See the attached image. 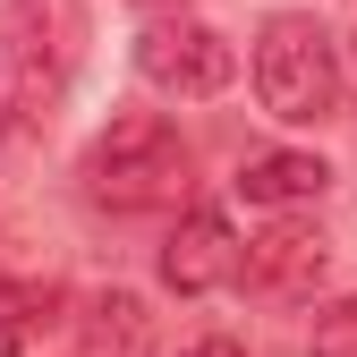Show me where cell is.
<instances>
[{"label": "cell", "mask_w": 357, "mask_h": 357, "mask_svg": "<svg viewBox=\"0 0 357 357\" xmlns=\"http://www.w3.org/2000/svg\"><path fill=\"white\" fill-rule=\"evenodd\" d=\"M77 178H85V196L111 204V213H162V204L188 196V137H178L162 111H128V119H111L102 137L85 145Z\"/></svg>", "instance_id": "obj_1"}, {"label": "cell", "mask_w": 357, "mask_h": 357, "mask_svg": "<svg viewBox=\"0 0 357 357\" xmlns=\"http://www.w3.org/2000/svg\"><path fill=\"white\" fill-rule=\"evenodd\" d=\"M340 85H349V68H340V43H332L324 17H306V9L264 17V34H255V94H264V111L281 128H324L340 111Z\"/></svg>", "instance_id": "obj_2"}, {"label": "cell", "mask_w": 357, "mask_h": 357, "mask_svg": "<svg viewBox=\"0 0 357 357\" xmlns=\"http://www.w3.org/2000/svg\"><path fill=\"white\" fill-rule=\"evenodd\" d=\"M60 102V34L43 9L0 17V145H26Z\"/></svg>", "instance_id": "obj_3"}, {"label": "cell", "mask_w": 357, "mask_h": 357, "mask_svg": "<svg viewBox=\"0 0 357 357\" xmlns=\"http://www.w3.org/2000/svg\"><path fill=\"white\" fill-rule=\"evenodd\" d=\"M137 77L153 85V94L204 102V94H221V85L238 77V52H230V43H221L204 17H178V9H162V17L137 34Z\"/></svg>", "instance_id": "obj_4"}, {"label": "cell", "mask_w": 357, "mask_h": 357, "mask_svg": "<svg viewBox=\"0 0 357 357\" xmlns=\"http://www.w3.org/2000/svg\"><path fill=\"white\" fill-rule=\"evenodd\" d=\"M332 273V238L315 230V221H273L264 238L238 247V281L255 298H315Z\"/></svg>", "instance_id": "obj_5"}, {"label": "cell", "mask_w": 357, "mask_h": 357, "mask_svg": "<svg viewBox=\"0 0 357 357\" xmlns=\"http://www.w3.org/2000/svg\"><path fill=\"white\" fill-rule=\"evenodd\" d=\"M238 281V230L221 213H178L162 238V289L170 298H213Z\"/></svg>", "instance_id": "obj_6"}, {"label": "cell", "mask_w": 357, "mask_h": 357, "mask_svg": "<svg viewBox=\"0 0 357 357\" xmlns=\"http://www.w3.org/2000/svg\"><path fill=\"white\" fill-rule=\"evenodd\" d=\"M230 188L247 196V204H264V213H298V204H315L324 188H332V170H324V153H247L238 162V178Z\"/></svg>", "instance_id": "obj_7"}, {"label": "cell", "mask_w": 357, "mask_h": 357, "mask_svg": "<svg viewBox=\"0 0 357 357\" xmlns=\"http://www.w3.org/2000/svg\"><path fill=\"white\" fill-rule=\"evenodd\" d=\"M77 340H85V357H145L153 349V315H145L137 289H94L85 315H77Z\"/></svg>", "instance_id": "obj_8"}, {"label": "cell", "mask_w": 357, "mask_h": 357, "mask_svg": "<svg viewBox=\"0 0 357 357\" xmlns=\"http://www.w3.org/2000/svg\"><path fill=\"white\" fill-rule=\"evenodd\" d=\"M306 357H357V289H349V298H332L324 315H315V332H306Z\"/></svg>", "instance_id": "obj_9"}, {"label": "cell", "mask_w": 357, "mask_h": 357, "mask_svg": "<svg viewBox=\"0 0 357 357\" xmlns=\"http://www.w3.org/2000/svg\"><path fill=\"white\" fill-rule=\"evenodd\" d=\"M26 332H34V298H17V289H9V298H0V357H17V349H26Z\"/></svg>", "instance_id": "obj_10"}, {"label": "cell", "mask_w": 357, "mask_h": 357, "mask_svg": "<svg viewBox=\"0 0 357 357\" xmlns=\"http://www.w3.org/2000/svg\"><path fill=\"white\" fill-rule=\"evenodd\" d=\"M178 357H247V340H230V332H204V340H188Z\"/></svg>", "instance_id": "obj_11"}, {"label": "cell", "mask_w": 357, "mask_h": 357, "mask_svg": "<svg viewBox=\"0 0 357 357\" xmlns=\"http://www.w3.org/2000/svg\"><path fill=\"white\" fill-rule=\"evenodd\" d=\"M137 9H188V0H137Z\"/></svg>", "instance_id": "obj_12"}, {"label": "cell", "mask_w": 357, "mask_h": 357, "mask_svg": "<svg viewBox=\"0 0 357 357\" xmlns=\"http://www.w3.org/2000/svg\"><path fill=\"white\" fill-rule=\"evenodd\" d=\"M340 68H349V77H357V43H349V60H340Z\"/></svg>", "instance_id": "obj_13"}]
</instances>
